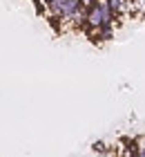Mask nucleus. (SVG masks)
Segmentation results:
<instances>
[{
  "mask_svg": "<svg viewBox=\"0 0 145 157\" xmlns=\"http://www.w3.org/2000/svg\"><path fill=\"white\" fill-rule=\"evenodd\" d=\"M92 151L98 153V155H105V153H107V144H105V141H94V144H92Z\"/></svg>",
  "mask_w": 145,
  "mask_h": 157,
  "instance_id": "obj_5",
  "label": "nucleus"
},
{
  "mask_svg": "<svg viewBox=\"0 0 145 157\" xmlns=\"http://www.w3.org/2000/svg\"><path fill=\"white\" fill-rule=\"evenodd\" d=\"M136 157H145V146H141V151H139V155Z\"/></svg>",
  "mask_w": 145,
  "mask_h": 157,
  "instance_id": "obj_7",
  "label": "nucleus"
},
{
  "mask_svg": "<svg viewBox=\"0 0 145 157\" xmlns=\"http://www.w3.org/2000/svg\"><path fill=\"white\" fill-rule=\"evenodd\" d=\"M42 2H45V5H49V2H52V0H42Z\"/></svg>",
  "mask_w": 145,
  "mask_h": 157,
  "instance_id": "obj_8",
  "label": "nucleus"
},
{
  "mask_svg": "<svg viewBox=\"0 0 145 157\" xmlns=\"http://www.w3.org/2000/svg\"><path fill=\"white\" fill-rule=\"evenodd\" d=\"M96 36H98V43H110V40L114 38V25H103V27H98Z\"/></svg>",
  "mask_w": 145,
  "mask_h": 157,
  "instance_id": "obj_3",
  "label": "nucleus"
},
{
  "mask_svg": "<svg viewBox=\"0 0 145 157\" xmlns=\"http://www.w3.org/2000/svg\"><path fill=\"white\" fill-rule=\"evenodd\" d=\"M34 9H36V13H38V16H42V13H45V9H47V5L42 2V0H34Z\"/></svg>",
  "mask_w": 145,
  "mask_h": 157,
  "instance_id": "obj_6",
  "label": "nucleus"
},
{
  "mask_svg": "<svg viewBox=\"0 0 145 157\" xmlns=\"http://www.w3.org/2000/svg\"><path fill=\"white\" fill-rule=\"evenodd\" d=\"M81 7H85L81 0H52L47 5V11L52 16H60L63 20H71L81 11Z\"/></svg>",
  "mask_w": 145,
  "mask_h": 157,
  "instance_id": "obj_1",
  "label": "nucleus"
},
{
  "mask_svg": "<svg viewBox=\"0 0 145 157\" xmlns=\"http://www.w3.org/2000/svg\"><path fill=\"white\" fill-rule=\"evenodd\" d=\"M107 2V7L112 9V13L116 16V20H118L123 13H132V5H129V0H105Z\"/></svg>",
  "mask_w": 145,
  "mask_h": 157,
  "instance_id": "obj_2",
  "label": "nucleus"
},
{
  "mask_svg": "<svg viewBox=\"0 0 145 157\" xmlns=\"http://www.w3.org/2000/svg\"><path fill=\"white\" fill-rule=\"evenodd\" d=\"M47 23H49V27H52V29L56 32V34H60L63 32V18L60 16H52V13H49V16H47Z\"/></svg>",
  "mask_w": 145,
  "mask_h": 157,
  "instance_id": "obj_4",
  "label": "nucleus"
}]
</instances>
